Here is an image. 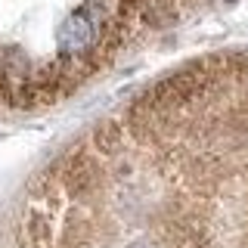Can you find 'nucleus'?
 <instances>
[{
  "instance_id": "1",
  "label": "nucleus",
  "mask_w": 248,
  "mask_h": 248,
  "mask_svg": "<svg viewBox=\"0 0 248 248\" xmlns=\"http://www.w3.org/2000/svg\"><path fill=\"white\" fill-rule=\"evenodd\" d=\"M16 248H248V46L170 68L31 177Z\"/></svg>"
},
{
  "instance_id": "2",
  "label": "nucleus",
  "mask_w": 248,
  "mask_h": 248,
  "mask_svg": "<svg viewBox=\"0 0 248 248\" xmlns=\"http://www.w3.org/2000/svg\"><path fill=\"white\" fill-rule=\"evenodd\" d=\"M208 0H0V115L44 112L84 90Z\"/></svg>"
}]
</instances>
